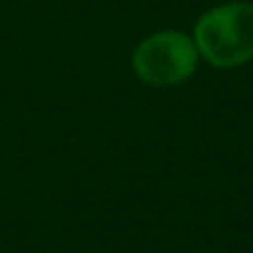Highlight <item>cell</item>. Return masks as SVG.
Wrapping results in <instances>:
<instances>
[{
	"label": "cell",
	"instance_id": "cell-1",
	"mask_svg": "<svg viewBox=\"0 0 253 253\" xmlns=\"http://www.w3.org/2000/svg\"><path fill=\"white\" fill-rule=\"evenodd\" d=\"M192 40L204 62L234 69L253 59V2L234 0L199 15Z\"/></svg>",
	"mask_w": 253,
	"mask_h": 253
},
{
	"label": "cell",
	"instance_id": "cell-2",
	"mask_svg": "<svg viewBox=\"0 0 253 253\" xmlns=\"http://www.w3.org/2000/svg\"><path fill=\"white\" fill-rule=\"evenodd\" d=\"M199 52L194 40L179 30H160L145 37L133 52V72L153 86H174L197 72Z\"/></svg>",
	"mask_w": 253,
	"mask_h": 253
}]
</instances>
